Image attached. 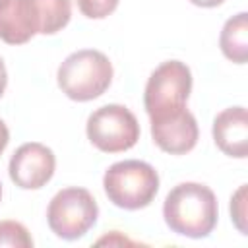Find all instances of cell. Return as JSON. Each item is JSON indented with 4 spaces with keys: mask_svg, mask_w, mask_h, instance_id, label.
Wrapping results in <instances>:
<instances>
[{
    "mask_svg": "<svg viewBox=\"0 0 248 248\" xmlns=\"http://www.w3.org/2000/svg\"><path fill=\"white\" fill-rule=\"evenodd\" d=\"M163 217L172 232L190 238H203L217 225V198L213 190L203 184L182 182L165 198Z\"/></svg>",
    "mask_w": 248,
    "mask_h": 248,
    "instance_id": "1",
    "label": "cell"
},
{
    "mask_svg": "<svg viewBox=\"0 0 248 248\" xmlns=\"http://www.w3.org/2000/svg\"><path fill=\"white\" fill-rule=\"evenodd\" d=\"M58 87L72 101L101 97L112 81V64L107 54L93 48L72 52L58 68Z\"/></svg>",
    "mask_w": 248,
    "mask_h": 248,
    "instance_id": "2",
    "label": "cell"
},
{
    "mask_svg": "<svg viewBox=\"0 0 248 248\" xmlns=\"http://www.w3.org/2000/svg\"><path fill=\"white\" fill-rule=\"evenodd\" d=\"M103 186L108 202L116 207L134 211L147 207L155 200L159 192V174L145 161H118L107 169Z\"/></svg>",
    "mask_w": 248,
    "mask_h": 248,
    "instance_id": "3",
    "label": "cell"
},
{
    "mask_svg": "<svg viewBox=\"0 0 248 248\" xmlns=\"http://www.w3.org/2000/svg\"><path fill=\"white\" fill-rule=\"evenodd\" d=\"M99 207L95 198L85 188H64L56 192L46 209V221L50 231L64 238H81L97 223Z\"/></svg>",
    "mask_w": 248,
    "mask_h": 248,
    "instance_id": "4",
    "label": "cell"
},
{
    "mask_svg": "<svg viewBox=\"0 0 248 248\" xmlns=\"http://www.w3.org/2000/svg\"><path fill=\"white\" fill-rule=\"evenodd\" d=\"M89 141L105 153L132 149L140 140V124L134 112L122 105H105L91 112L85 126Z\"/></svg>",
    "mask_w": 248,
    "mask_h": 248,
    "instance_id": "5",
    "label": "cell"
},
{
    "mask_svg": "<svg viewBox=\"0 0 248 248\" xmlns=\"http://www.w3.org/2000/svg\"><path fill=\"white\" fill-rule=\"evenodd\" d=\"M192 91V72L180 60H167L149 76L143 105L149 118L186 107Z\"/></svg>",
    "mask_w": 248,
    "mask_h": 248,
    "instance_id": "6",
    "label": "cell"
},
{
    "mask_svg": "<svg viewBox=\"0 0 248 248\" xmlns=\"http://www.w3.org/2000/svg\"><path fill=\"white\" fill-rule=\"evenodd\" d=\"M198 122L186 107L151 118V138L165 153L184 155L192 151L198 143Z\"/></svg>",
    "mask_w": 248,
    "mask_h": 248,
    "instance_id": "7",
    "label": "cell"
},
{
    "mask_svg": "<svg viewBox=\"0 0 248 248\" xmlns=\"http://www.w3.org/2000/svg\"><path fill=\"white\" fill-rule=\"evenodd\" d=\"M56 159L50 147L29 141L16 149L10 159V178L16 186L23 190H39L43 188L54 174Z\"/></svg>",
    "mask_w": 248,
    "mask_h": 248,
    "instance_id": "8",
    "label": "cell"
},
{
    "mask_svg": "<svg viewBox=\"0 0 248 248\" xmlns=\"http://www.w3.org/2000/svg\"><path fill=\"white\" fill-rule=\"evenodd\" d=\"M213 140L217 147L236 159L248 153V114L244 107H231L219 112L213 120Z\"/></svg>",
    "mask_w": 248,
    "mask_h": 248,
    "instance_id": "9",
    "label": "cell"
},
{
    "mask_svg": "<svg viewBox=\"0 0 248 248\" xmlns=\"http://www.w3.org/2000/svg\"><path fill=\"white\" fill-rule=\"evenodd\" d=\"M39 33V21L31 0L0 2V39L8 45H23Z\"/></svg>",
    "mask_w": 248,
    "mask_h": 248,
    "instance_id": "10",
    "label": "cell"
},
{
    "mask_svg": "<svg viewBox=\"0 0 248 248\" xmlns=\"http://www.w3.org/2000/svg\"><path fill=\"white\" fill-rule=\"evenodd\" d=\"M219 46L229 60L236 64L246 62L248 58V14L246 12H240L231 19H227L219 37Z\"/></svg>",
    "mask_w": 248,
    "mask_h": 248,
    "instance_id": "11",
    "label": "cell"
},
{
    "mask_svg": "<svg viewBox=\"0 0 248 248\" xmlns=\"http://www.w3.org/2000/svg\"><path fill=\"white\" fill-rule=\"evenodd\" d=\"M41 35H54L64 29L72 17V2L70 0H31Z\"/></svg>",
    "mask_w": 248,
    "mask_h": 248,
    "instance_id": "12",
    "label": "cell"
},
{
    "mask_svg": "<svg viewBox=\"0 0 248 248\" xmlns=\"http://www.w3.org/2000/svg\"><path fill=\"white\" fill-rule=\"evenodd\" d=\"M0 246L31 248L33 238L25 229V225L17 221H0Z\"/></svg>",
    "mask_w": 248,
    "mask_h": 248,
    "instance_id": "13",
    "label": "cell"
},
{
    "mask_svg": "<svg viewBox=\"0 0 248 248\" xmlns=\"http://www.w3.org/2000/svg\"><path fill=\"white\" fill-rule=\"evenodd\" d=\"M76 2L81 14L91 19H103L108 14H112L118 6V0H76Z\"/></svg>",
    "mask_w": 248,
    "mask_h": 248,
    "instance_id": "14",
    "label": "cell"
},
{
    "mask_svg": "<svg viewBox=\"0 0 248 248\" xmlns=\"http://www.w3.org/2000/svg\"><path fill=\"white\" fill-rule=\"evenodd\" d=\"M231 215H232V221L236 225V229L246 234V184H242L234 196L231 198Z\"/></svg>",
    "mask_w": 248,
    "mask_h": 248,
    "instance_id": "15",
    "label": "cell"
},
{
    "mask_svg": "<svg viewBox=\"0 0 248 248\" xmlns=\"http://www.w3.org/2000/svg\"><path fill=\"white\" fill-rule=\"evenodd\" d=\"M8 141H10V132H8V126H6V124L0 120V155L4 153V149H6Z\"/></svg>",
    "mask_w": 248,
    "mask_h": 248,
    "instance_id": "16",
    "label": "cell"
},
{
    "mask_svg": "<svg viewBox=\"0 0 248 248\" xmlns=\"http://www.w3.org/2000/svg\"><path fill=\"white\" fill-rule=\"evenodd\" d=\"M6 83H8V74H6V66L0 58V97L4 95V89H6Z\"/></svg>",
    "mask_w": 248,
    "mask_h": 248,
    "instance_id": "17",
    "label": "cell"
},
{
    "mask_svg": "<svg viewBox=\"0 0 248 248\" xmlns=\"http://www.w3.org/2000/svg\"><path fill=\"white\" fill-rule=\"evenodd\" d=\"M190 2L196 6H202V8H215V6L223 4L225 0H190Z\"/></svg>",
    "mask_w": 248,
    "mask_h": 248,
    "instance_id": "18",
    "label": "cell"
},
{
    "mask_svg": "<svg viewBox=\"0 0 248 248\" xmlns=\"http://www.w3.org/2000/svg\"><path fill=\"white\" fill-rule=\"evenodd\" d=\"M0 198H2V184H0Z\"/></svg>",
    "mask_w": 248,
    "mask_h": 248,
    "instance_id": "19",
    "label": "cell"
},
{
    "mask_svg": "<svg viewBox=\"0 0 248 248\" xmlns=\"http://www.w3.org/2000/svg\"><path fill=\"white\" fill-rule=\"evenodd\" d=\"M0 2H2V0H0Z\"/></svg>",
    "mask_w": 248,
    "mask_h": 248,
    "instance_id": "20",
    "label": "cell"
}]
</instances>
